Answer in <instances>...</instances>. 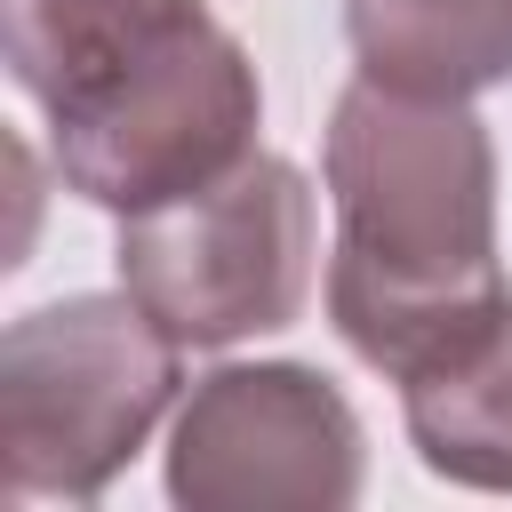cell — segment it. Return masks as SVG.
<instances>
[{
    "instance_id": "6da1fadb",
    "label": "cell",
    "mask_w": 512,
    "mask_h": 512,
    "mask_svg": "<svg viewBox=\"0 0 512 512\" xmlns=\"http://www.w3.org/2000/svg\"><path fill=\"white\" fill-rule=\"evenodd\" d=\"M320 176L336 208L328 328L392 384L464 360L512 320L496 248V144L456 96H408L368 72L328 112Z\"/></svg>"
},
{
    "instance_id": "7a4b0ae2",
    "label": "cell",
    "mask_w": 512,
    "mask_h": 512,
    "mask_svg": "<svg viewBox=\"0 0 512 512\" xmlns=\"http://www.w3.org/2000/svg\"><path fill=\"white\" fill-rule=\"evenodd\" d=\"M184 392V344L120 296H56L0 336V504H96Z\"/></svg>"
},
{
    "instance_id": "3957f363",
    "label": "cell",
    "mask_w": 512,
    "mask_h": 512,
    "mask_svg": "<svg viewBox=\"0 0 512 512\" xmlns=\"http://www.w3.org/2000/svg\"><path fill=\"white\" fill-rule=\"evenodd\" d=\"M40 120H48V160L64 192L112 216H144L256 152L264 80H256V56L216 16H192L128 48L120 64L88 72L56 104H40Z\"/></svg>"
},
{
    "instance_id": "277c9868",
    "label": "cell",
    "mask_w": 512,
    "mask_h": 512,
    "mask_svg": "<svg viewBox=\"0 0 512 512\" xmlns=\"http://www.w3.org/2000/svg\"><path fill=\"white\" fill-rule=\"evenodd\" d=\"M320 256L312 184L280 152H248L224 176H208L184 200H160L144 216H120V288L184 344L224 352L248 336H272L304 312Z\"/></svg>"
},
{
    "instance_id": "5b68a950",
    "label": "cell",
    "mask_w": 512,
    "mask_h": 512,
    "mask_svg": "<svg viewBox=\"0 0 512 512\" xmlns=\"http://www.w3.org/2000/svg\"><path fill=\"white\" fill-rule=\"evenodd\" d=\"M360 472V416L304 360L208 368L168 432V496L184 512H344Z\"/></svg>"
},
{
    "instance_id": "8992f818",
    "label": "cell",
    "mask_w": 512,
    "mask_h": 512,
    "mask_svg": "<svg viewBox=\"0 0 512 512\" xmlns=\"http://www.w3.org/2000/svg\"><path fill=\"white\" fill-rule=\"evenodd\" d=\"M352 64L408 96H488L512 80V0H344Z\"/></svg>"
},
{
    "instance_id": "52a82bcc",
    "label": "cell",
    "mask_w": 512,
    "mask_h": 512,
    "mask_svg": "<svg viewBox=\"0 0 512 512\" xmlns=\"http://www.w3.org/2000/svg\"><path fill=\"white\" fill-rule=\"evenodd\" d=\"M400 408H408V440L424 472L512 496V320L480 336L464 360L400 384Z\"/></svg>"
}]
</instances>
